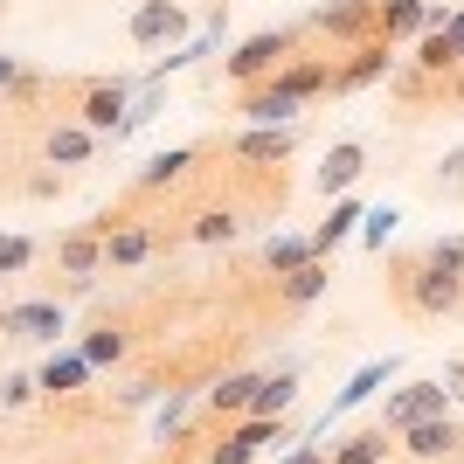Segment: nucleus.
<instances>
[{
	"instance_id": "4c0bfd02",
	"label": "nucleus",
	"mask_w": 464,
	"mask_h": 464,
	"mask_svg": "<svg viewBox=\"0 0 464 464\" xmlns=\"http://www.w3.org/2000/svg\"><path fill=\"white\" fill-rule=\"evenodd\" d=\"M0 305H7V298H0Z\"/></svg>"
},
{
	"instance_id": "39448f33",
	"label": "nucleus",
	"mask_w": 464,
	"mask_h": 464,
	"mask_svg": "<svg viewBox=\"0 0 464 464\" xmlns=\"http://www.w3.org/2000/svg\"><path fill=\"white\" fill-rule=\"evenodd\" d=\"M125 111H132V77H91V83L70 91V118H77L83 132H97V139H118Z\"/></svg>"
},
{
	"instance_id": "a211bd4d",
	"label": "nucleus",
	"mask_w": 464,
	"mask_h": 464,
	"mask_svg": "<svg viewBox=\"0 0 464 464\" xmlns=\"http://www.w3.org/2000/svg\"><path fill=\"white\" fill-rule=\"evenodd\" d=\"M91 153H97V132H83L77 118H56V125L42 132V160H49V167H83Z\"/></svg>"
},
{
	"instance_id": "412c9836",
	"label": "nucleus",
	"mask_w": 464,
	"mask_h": 464,
	"mask_svg": "<svg viewBox=\"0 0 464 464\" xmlns=\"http://www.w3.org/2000/svg\"><path fill=\"white\" fill-rule=\"evenodd\" d=\"M361 215H368V208H361L353 194H340V201H333V215L319 222V229H312V256H333V250H340V243H347L353 229H361Z\"/></svg>"
},
{
	"instance_id": "4be33fe9",
	"label": "nucleus",
	"mask_w": 464,
	"mask_h": 464,
	"mask_svg": "<svg viewBox=\"0 0 464 464\" xmlns=\"http://www.w3.org/2000/svg\"><path fill=\"white\" fill-rule=\"evenodd\" d=\"M388 374H395V361H368V368H361V374H353L347 388H340V395H333V409L319 416V430H333V416H347V409H361V402L374 395V388L388 382Z\"/></svg>"
},
{
	"instance_id": "b1692460",
	"label": "nucleus",
	"mask_w": 464,
	"mask_h": 464,
	"mask_svg": "<svg viewBox=\"0 0 464 464\" xmlns=\"http://www.w3.org/2000/svg\"><path fill=\"white\" fill-rule=\"evenodd\" d=\"M83 382H91V361H83V353H56V361H49V368L35 374V388H42V395H77Z\"/></svg>"
},
{
	"instance_id": "2eb2a0df",
	"label": "nucleus",
	"mask_w": 464,
	"mask_h": 464,
	"mask_svg": "<svg viewBox=\"0 0 464 464\" xmlns=\"http://www.w3.org/2000/svg\"><path fill=\"white\" fill-rule=\"evenodd\" d=\"M423 28H430V0H374V42L409 49Z\"/></svg>"
},
{
	"instance_id": "f8f14e48",
	"label": "nucleus",
	"mask_w": 464,
	"mask_h": 464,
	"mask_svg": "<svg viewBox=\"0 0 464 464\" xmlns=\"http://www.w3.org/2000/svg\"><path fill=\"white\" fill-rule=\"evenodd\" d=\"M56 271H63V291H91L104 277V236L83 222V229L56 236Z\"/></svg>"
},
{
	"instance_id": "9d476101",
	"label": "nucleus",
	"mask_w": 464,
	"mask_h": 464,
	"mask_svg": "<svg viewBox=\"0 0 464 464\" xmlns=\"http://www.w3.org/2000/svg\"><path fill=\"white\" fill-rule=\"evenodd\" d=\"M125 35H132V49H180L188 42V7L180 0H139Z\"/></svg>"
},
{
	"instance_id": "423d86ee",
	"label": "nucleus",
	"mask_w": 464,
	"mask_h": 464,
	"mask_svg": "<svg viewBox=\"0 0 464 464\" xmlns=\"http://www.w3.org/2000/svg\"><path fill=\"white\" fill-rule=\"evenodd\" d=\"M298 28L333 49H361V42H374V0H319Z\"/></svg>"
},
{
	"instance_id": "9b49d317",
	"label": "nucleus",
	"mask_w": 464,
	"mask_h": 464,
	"mask_svg": "<svg viewBox=\"0 0 464 464\" xmlns=\"http://www.w3.org/2000/svg\"><path fill=\"white\" fill-rule=\"evenodd\" d=\"M264 444H298V437H291L277 416H236V430H222V444H215L201 464H250Z\"/></svg>"
},
{
	"instance_id": "ddd939ff",
	"label": "nucleus",
	"mask_w": 464,
	"mask_h": 464,
	"mask_svg": "<svg viewBox=\"0 0 464 464\" xmlns=\"http://www.w3.org/2000/svg\"><path fill=\"white\" fill-rule=\"evenodd\" d=\"M222 153L243 160V167H285L298 153V125H250V132L222 139Z\"/></svg>"
},
{
	"instance_id": "dca6fc26",
	"label": "nucleus",
	"mask_w": 464,
	"mask_h": 464,
	"mask_svg": "<svg viewBox=\"0 0 464 464\" xmlns=\"http://www.w3.org/2000/svg\"><path fill=\"white\" fill-rule=\"evenodd\" d=\"M326 285H333L326 256H312V264L285 271V277H277V312H285V319H298L305 305H319V298H326Z\"/></svg>"
},
{
	"instance_id": "a878e982",
	"label": "nucleus",
	"mask_w": 464,
	"mask_h": 464,
	"mask_svg": "<svg viewBox=\"0 0 464 464\" xmlns=\"http://www.w3.org/2000/svg\"><path fill=\"white\" fill-rule=\"evenodd\" d=\"M291 402H298V374H264L250 395V416H285Z\"/></svg>"
},
{
	"instance_id": "20e7f679",
	"label": "nucleus",
	"mask_w": 464,
	"mask_h": 464,
	"mask_svg": "<svg viewBox=\"0 0 464 464\" xmlns=\"http://www.w3.org/2000/svg\"><path fill=\"white\" fill-rule=\"evenodd\" d=\"M305 42H312L305 28H256V35H243L229 56H222V77L243 91V83H256V77H271V70H285V63L298 56Z\"/></svg>"
},
{
	"instance_id": "6e6552de",
	"label": "nucleus",
	"mask_w": 464,
	"mask_h": 464,
	"mask_svg": "<svg viewBox=\"0 0 464 464\" xmlns=\"http://www.w3.org/2000/svg\"><path fill=\"white\" fill-rule=\"evenodd\" d=\"M395 450H402L409 464H458L464 458V416H430V423L402 430Z\"/></svg>"
},
{
	"instance_id": "2f4dec72",
	"label": "nucleus",
	"mask_w": 464,
	"mask_h": 464,
	"mask_svg": "<svg viewBox=\"0 0 464 464\" xmlns=\"http://www.w3.org/2000/svg\"><path fill=\"white\" fill-rule=\"evenodd\" d=\"M35 395H42L35 374H7V382H0V409H28Z\"/></svg>"
},
{
	"instance_id": "aec40b11",
	"label": "nucleus",
	"mask_w": 464,
	"mask_h": 464,
	"mask_svg": "<svg viewBox=\"0 0 464 464\" xmlns=\"http://www.w3.org/2000/svg\"><path fill=\"white\" fill-rule=\"evenodd\" d=\"M361 174H368V146H361V139H340V146L326 153V167H319V188L340 201V194H347Z\"/></svg>"
},
{
	"instance_id": "f3484780",
	"label": "nucleus",
	"mask_w": 464,
	"mask_h": 464,
	"mask_svg": "<svg viewBox=\"0 0 464 464\" xmlns=\"http://www.w3.org/2000/svg\"><path fill=\"white\" fill-rule=\"evenodd\" d=\"M395 458V437H388L382 423H361V430H347L340 444L326 450V464H388Z\"/></svg>"
},
{
	"instance_id": "7ed1b4c3",
	"label": "nucleus",
	"mask_w": 464,
	"mask_h": 464,
	"mask_svg": "<svg viewBox=\"0 0 464 464\" xmlns=\"http://www.w3.org/2000/svg\"><path fill=\"white\" fill-rule=\"evenodd\" d=\"M91 229L104 236V271H139V264H153L160 243H167L153 215H132V208H104Z\"/></svg>"
},
{
	"instance_id": "f257e3e1",
	"label": "nucleus",
	"mask_w": 464,
	"mask_h": 464,
	"mask_svg": "<svg viewBox=\"0 0 464 464\" xmlns=\"http://www.w3.org/2000/svg\"><path fill=\"white\" fill-rule=\"evenodd\" d=\"M388 305L402 319H416V326L458 319L464 312V236H437L423 250L388 256Z\"/></svg>"
},
{
	"instance_id": "c85d7f7f",
	"label": "nucleus",
	"mask_w": 464,
	"mask_h": 464,
	"mask_svg": "<svg viewBox=\"0 0 464 464\" xmlns=\"http://www.w3.org/2000/svg\"><path fill=\"white\" fill-rule=\"evenodd\" d=\"M35 236H0V277H21L28 264H35Z\"/></svg>"
},
{
	"instance_id": "f03ea898",
	"label": "nucleus",
	"mask_w": 464,
	"mask_h": 464,
	"mask_svg": "<svg viewBox=\"0 0 464 464\" xmlns=\"http://www.w3.org/2000/svg\"><path fill=\"white\" fill-rule=\"evenodd\" d=\"M326 83H333V56L298 49L285 70L243 83V91H236V111L250 118V125H298V111H305V104H319V97H326Z\"/></svg>"
},
{
	"instance_id": "72a5a7b5",
	"label": "nucleus",
	"mask_w": 464,
	"mask_h": 464,
	"mask_svg": "<svg viewBox=\"0 0 464 464\" xmlns=\"http://www.w3.org/2000/svg\"><path fill=\"white\" fill-rule=\"evenodd\" d=\"M444 388H450V402H464V353H458V361H444Z\"/></svg>"
},
{
	"instance_id": "e433bc0d",
	"label": "nucleus",
	"mask_w": 464,
	"mask_h": 464,
	"mask_svg": "<svg viewBox=\"0 0 464 464\" xmlns=\"http://www.w3.org/2000/svg\"><path fill=\"white\" fill-rule=\"evenodd\" d=\"M0 416H7V409H0Z\"/></svg>"
},
{
	"instance_id": "cd10ccee",
	"label": "nucleus",
	"mask_w": 464,
	"mask_h": 464,
	"mask_svg": "<svg viewBox=\"0 0 464 464\" xmlns=\"http://www.w3.org/2000/svg\"><path fill=\"white\" fill-rule=\"evenodd\" d=\"M77 353L91 361V368H111V361H125V333H118V326H91Z\"/></svg>"
},
{
	"instance_id": "5701e85b",
	"label": "nucleus",
	"mask_w": 464,
	"mask_h": 464,
	"mask_svg": "<svg viewBox=\"0 0 464 464\" xmlns=\"http://www.w3.org/2000/svg\"><path fill=\"white\" fill-rule=\"evenodd\" d=\"M256 382H264V374H222V382L208 388V416L215 423H222V416H250V395H256Z\"/></svg>"
},
{
	"instance_id": "473e14b6",
	"label": "nucleus",
	"mask_w": 464,
	"mask_h": 464,
	"mask_svg": "<svg viewBox=\"0 0 464 464\" xmlns=\"http://www.w3.org/2000/svg\"><path fill=\"white\" fill-rule=\"evenodd\" d=\"M285 464H326V450L305 437V444H291V450H285Z\"/></svg>"
},
{
	"instance_id": "4468645a",
	"label": "nucleus",
	"mask_w": 464,
	"mask_h": 464,
	"mask_svg": "<svg viewBox=\"0 0 464 464\" xmlns=\"http://www.w3.org/2000/svg\"><path fill=\"white\" fill-rule=\"evenodd\" d=\"M388 70H395V49H388V42H361V49H347V56L333 63L326 97H353V91H368V83H382Z\"/></svg>"
},
{
	"instance_id": "1a4fd4ad",
	"label": "nucleus",
	"mask_w": 464,
	"mask_h": 464,
	"mask_svg": "<svg viewBox=\"0 0 464 464\" xmlns=\"http://www.w3.org/2000/svg\"><path fill=\"white\" fill-rule=\"evenodd\" d=\"M56 333H63V305L56 298L0 305V340H14V347H56Z\"/></svg>"
},
{
	"instance_id": "393cba45",
	"label": "nucleus",
	"mask_w": 464,
	"mask_h": 464,
	"mask_svg": "<svg viewBox=\"0 0 464 464\" xmlns=\"http://www.w3.org/2000/svg\"><path fill=\"white\" fill-rule=\"evenodd\" d=\"M188 236H194V243H236V236H243V215H236V208H194Z\"/></svg>"
},
{
	"instance_id": "bb28decb",
	"label": "nucleus",
	"mask_w": 464,
	"mask_h": 464,
	"mask_svg": "<svg viewBox=\"0 0 464 464\" xmlns=\"http://www.w3.org/2000/svg\"><path fill=\"white\" fill-rule=\"evenodd\" d=\"M298 264H312V236H271V243H264V271L271 277L298 271Z\"/></svg>"
},
{
	"instance_id": "c756f323",
	"label": "nucleus",
	"mask_w": 464,
	"mask_h": 464,
	"mask_svg": "<svg viewBox=\"0 0 464 464\" xmlns=\"http://www.w3.org/2000/svg\"><path fill=\"white\" fill-rule=\"evenodd\" d=\"M395 222H402L395 208H368V215H361V243H368V250H382L388 236H395Z\"/></svg>"
},
{
	"instance_id": "f704fd0d",
	"label": "nucleus",
	"mask_w": 464,
	"mask_h": 464,
	"mask_svg": "<svg viewBox=\"0 0 464 464\" xmlns=\"http://www.w3.org/2000/svg\"><path fill=\"white\" fill-rule=\"evenodd\" d=\"M444 35H450V56H458V70H464V7L450 14V28H444Z\"/></svg>"
},
{
	"instance_id": "6ab92c4d",
	"label": "nucleus",
	"mask_w": 464,
	"mask_h": 464,
	"mask_svg": "<svg viewBox=\"0 0 464 464\" xmlns=\"http://www.w3.org/2000/svg\"><path fill=\"white\" fill-rule=\"evenodd\" d=\"M201 167V146H174V153H153L139 167V194H160V188H180V180Z\"/></svg>"
},
{
	"instance_id": "c9c22d12",
	"label": "nucleus",
	"mask_w": 464,
	"mask_h": 464,
	"mask_svg": "<svg viewBox=\"0 0 464 464\" xmlns=\"http://www.w3.org/2000/svg\"><path fill=\"white\" fill-rule=\"evenodd\" d=\"M21 77H28V70H21V63H14V56H0V91H14V83H21Z\"/></svg>"
},
{
	"instance_id": "0eeeda50",
	"label": "nucleus",
	"mask_w": 464,
	"mask_h": 464,
	"mask_svg": "<svg viewBox=\"0 0 464 464\" xmlns=\"http://www.w3.org/2000/svg\"><path fill=\"white\" fill-rule=\"evenodd\" d=\"M450 388L444 382H409V388H395V395H388L382 402V416H374V423L388 430V437H402V430H416V423H430V416H450Z\"/></svg>"
},
{
	"instance_id": "7c9ffc66",
	"label": "nucleus",
	"mask_w": 464,
	"mask_h": 464,
	"mask_svg": "<svg viewBox=\"0 0 464 464\" xmlns=\"http://www.w3.org/2000/svg\"><path fill=\"white\" fill-rule=\"evenodd\" d=\"M430 188H437V194H464V146H458V153H444V160H437Z\"/></svg>"
}]
</instances>
